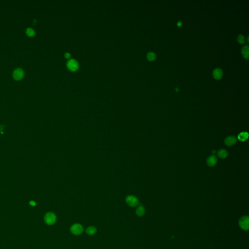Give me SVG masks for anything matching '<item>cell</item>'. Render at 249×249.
Masks as SVG:
<instances>
[{"label": "cell", "instance_id": "6da1fadb", "mask_svg": "<svg viewBox=\"0 0 249 249\" xmlns=\"http://www.w3.org/2000/svg\"><path fill=\"white\" fill-rule=\"evenodd\" d=\"M44 220L48 225H53L56 221V216L54 213L52 212L47 213L44 217Z\"/></svg>", "mask_w": 249, "mask_h": 249}, {"label": "cell", "instance_id": "7a4b0ae2", "mask_svg": "<svg viewBox=\"0 0 249 249\" xmlns=\"http://www.w3.org/2000/svg\"><path fill=\"white\" fill-rule=\"evenodd\" d=\"M240 227L244 231H248L249 227V219L248 216L241 217L239 221Z\"/></svg>", "mask_w": 249, "mask_h": 249}, {"label": "cell", "instance_id": "3957f363", "mask_svg": "<svg viewBox=\"0 0 249 249\" xmlns=\"http://www.w3.org/2000/svg\"><path fill=\"white\" fill-rule=\"evenodd\" d=\"M71 232L75 235H79L83 232V228L79 224H75L71 227Z\"/></svg>", "mask_w": 249, "mask_h": 249}, {"label": "cell", "instance_id": "277c9868", "mask_svg": "<svg viewBox=\"0 0 249 249\" xmlns=\"http://www.w3.org/2000/svg\"><path fill=\"white\" fill-rule=\"evenodd\" d=\"M67 66L68 68L70 71H73V72L77 71L79 67V65L77 61L74 59H70L67 62Z\"/></svg>", "mask_w": 249, "mask_h": 249}, {"label": "cell", "instance_id": "5b68a950", "mask_svg": "<svg viewBox=\"0 0 249 249\" xmlns=\"http://www.w3.org/2000/svg\"><path fill=\"white\" fill-rule=\"evenodd\" d=\"M127 203L131 207H135L139 205V201L137 198L133 196H129L126 198Z\"/></svg>", "mask_w": 249, "mask_h": 249}, {"label": "cell", "instance_id": "8992f818", "mask_svg": "<svg viewBox=\"0 0 249 249\" xmlns=\"http://www.w3.org/2000/svg\"><path fill=\"white\" fill-rule=\"evenodd\" d=\"M13 76L14 78L16 80H20L23 78L24 76V71L20 68H18L14 70Z\"/></svg>", "mask_w": 249, "mask_h": 249}, {"label": "cell", "instance_id": "52a82bcc", "mask_svg": "<svg viewBox=\"0 0 249 249\" xmlns=\"http://www.w3.org/2000/svg\"><path fill=\"white\" fill-rule=\"evenodd\" d=\"M237 142V139L234 136H230L226 137L224 140L225 144L229 147L235 145Z\"/></svg>", "mask_w": 249, "mask_h": 249}, {"label": "cell", "instance_id": "ba28073f", "mask_svg": "<svg viewBox=\"0 0 249 249\" xmlns=\"http://www.w3.org/2000/svg\"><path fill=\"white\" fill-rule=\"evenodd\" d=\"M218 162V159L215 155L210 156L207 159V164L210 167L215 166Z\"/></svg>", "mask_w": 249, "mask_h": 249}, {"label": "cell", "instance_id": "9c48e42d", "mask_svg": "<svg viewBox=\"0 0 249 249\" xmlns=\"http://www.w3.org/2000/svg\"><path fill=\"white\" fill-rule=\"evenodd\" d=\"M213 75L216 79H220L223 75V72L222 70L219 68L215 69L213 71Z\"/></svg>", "mask_w": 249, "mask_h": 249}, {"label": "cell", "instance_id": "30bf717a", "mask_svg": "<svg viewBox=\"0 0 249 249\" xmlns=\"http://www.w3.org/2000/svg\"><path fill=\"white\" fill-rule=\"evenodd\" d=\"M217 155L219 158L225 159L227 157V156L228 155V153L226 150L224 149H221L218 151V152H217Z\"/></svg>", "mask_w": 249, "mask_h": 249}, {"label": "cell", "instance_id": "8fae6325", "mask_svg": "<svg viewBox=\"0 0 249 249\" xmlns=\"http://www.w3.org/2000/svg\"><path fill=\"white\" fill-rule=\"evenodd\" d=\"M241 53L243 57L246 59H249V46L248 45L243 46L241 50Z\"/></svg>", "mask_w": 249, "mask_h": 249}, {"label": "cell", "instance_id": "7c38bea8", "mask_svg": "<svg viewBox=\"0 0 249 249\" xmlns=\"http://www.w3.org/2000/svg\"><path fill=\"white\" fill-rule=\"evenodd\" d=\"M136 213V214L137 216H138L139 217L143 216L145 214V209L142 205H140L137 208Z\"/></svg>", "mask_w": 249, "mask_h": 249}, {"label": "cell", "instance_id": "4fadbf2b", "mask_svg": "<svg viewBox=\"0 0 249 249\" xmlns=\"http://www.w3.org/2000/svg\"><path fill=\"white\" fill-rule=\"evenodd\" d=\"M249 134L246 132H240L238 135V139L241 141H245L248 138Z\"/></svg>", "mask_w": 249, "mask_h": 249}, {"label": "cell", "instance_id": "5bb4252c", "mask_svg": "<svg viewBox=\"0 0 249 249\" xmlns=\"http://www.w3.org/2000/svg\"><path fill=\"white\" fill-rule=\"evenodd\" d=\"M86 233L89 235H94L96 232V229L94 226H90L87 228L86 230Z\"/></svg>", "mask_w": 249, "mask_h": 249}, {"label": "cell", "instance_id": "9a60e30c", "mask_svg": "<svg viewBox=\"0 0 249 249\" xmlns=\"http://www.w3.org/2000/svg\"><path fill=\"white\" fill-rule=\"evenodd\" d=\"M147 58L150 61H153L156 59V55L153 52H149L147 55Z\"/></svg>", "mask_w": 249, "mask_h": 249}, {"label": "cell", "instance_id": "2e32d148", "mask_svg": "<svg viewBox=\"0 0 249 249\" xmlns=\"http://www.w3.org/2000/svg\"><path fill=\"white\" fill-rule=\"evenodd\" d=\"M237 41L238 43L241 44H244L246 42L245 38L243 35H239L237 37Z\"/></svg>", "mask_w": 249, "mask_h": 249}, {"label": "cell", "instance_id": "e0dca14e", "mask_svg": "<svg viewBox=\"0 0 249 249\" xmlns=\"http://www.w3.org/2000/svg\"><path fill=\"white\" fill-rule=\"evenodd\" d=\"M26 34L29 37H33L35 35V31L32 29V28H27L26 30Z\"/></svg>", "mask_w": 249, "mask_h": 249}, {"label": "cell", "instance_id": "ac0fdd59", "mask_svg": "<svg viewBox=\"0 0 249 249\" xmlns=\"http://www.w3.org/2000/svg\"><path fill=\"white\" fill-rule=\"evenodd\" d=\"M64 56H65V57L66 59H69V58H70V56H71V55H70V53H65V55H64Z\"/></svg>", "mask_w": 249, "mask_h": 249}, {"label": "cell", "instance_id": "d6986e66", "mask_svg": "<svg viewBox=\"0 0 249 249\" xmlns=\"http://www.w3.org/2000/svg\"><path fill=\"white\" fill-rule=\"evenodd\" d=\"M30 204L33 206H34L36 205V202L34 201H31L30 202Z\"/></svg>", "mask_w": 249, "mask_h": 249}, {"label": "cell", "instance_id": "ffe728a7", "mask_svg": "<svg viewBox=\"0 0 249 249\" xmlns=\"http://www.w3.org/2000/svg\"><path fill=\"white\" fill-rule=\"evenodd\" d=\"M182 23L181 22H179L178 23V26L180 27V26H182Z\"/></svg>", "mask_w": 249, "mask_h": 249}, {"label": "cell", "instance_id": "44dd1931", "mask_svg": "<svg viewBox=\"0 0 249 249\" xmlns=\"http://www.w3.org/2000/svg\"><path fill=\"white\" fill-rule=\"evenodd\" d=\"M176 91H177V92L178 91H179V90H178V88H176Z\"/></svg>", "mask_w": 249, "mask_h": 249}]
</instances>
